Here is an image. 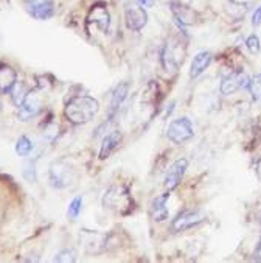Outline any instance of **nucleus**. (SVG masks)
<instances>
[{
	"mask_svg": "<svg viewBox=\"0 0 261 263\" xmlns=\"http://www.w3.org/2000/svg\"><path fill=\"white\" fill-rule=\"evenodd\" d=\"M98 111H99V104L93 97L76 95L66 103L64 116L73 125H84L93 120Z\"/></svg>",
	"mask_w": 261,
	"mask_h": 263,
	"instance_id": "obj_1",
	"label": "nucleus"
},
{
	"mask_svg": "<svg viewBox=\"0 0 261 263\" xmlns=\"http://www.w3.org/2000/svg\"><path fill=\"white\" fill-rule=\"evenodd\" d=\"M103 205L120 215H128L132 212L134 201L125 185H112L103 196Z\"/></svg>",
	"mask_w": 261,
	"mask_h": 263,
	"instance_id": "obj_2",
	"label": "nucleus"
},
{
	"mask_svg": "<svg viewBox=\"0 0 261 263\" xmlns=\"http://www.w3.org/2000/svg\"><path fill=\"white\" fill-rule=\"evenodd\" d=\"M76 170L69 164L67 159H58L50 165L48 170V179L50 185L53 189H67L75 184L76 181Z\"/></svg>",
	"mask_w": 261,
	"mask_h": 263,
	"instance_id": "obj_3",
	"label": "nucleus"
},
{
	"mask_svg": "<svg viewBox=\"0 0 261 263\" xmlns=\"http://www.w3.org/2000/svg\"><path fill=\"white\" fill-rule=\"evenodd\" d=\"M187 45L180 37H171L167 41L162 51V63L167 70H177L184 64Z\"/></svg>",
	"mask_w": 261,
	"mask_h": 263,
	"instance_id": "obj_4",
	"label": "nucleus"
},
{
	"mask_svg": "<svg viewBox=\"0 0 261 263\" xmlns=\"http://www.w3.org/2000/svg\"><path fill=\"white\" fill-rule=\"evenodd\" d=\"M205 221V214L199 209H185L177 214V217L171 223V229L174 232H184L191 228L199 226Z\"/></svg>",
	"mask_w": 261,
	"mask_h": 263,
	"instance_id": "obj_5",
	"label": "nucleus"
},
{
	"mask_svg": "<svg viewBox=\"0 0 261 263\" xmlns=\"http://www.w3.org/2000/svg\"><path fill=\"white\" fill-rule=\"evenodd\" d=\"M193 136H194L193 123L187 117H180V119L173 120L168 126V131H167V137L176 145H180V143L190 140Z\"/></svg>",
	"mask_w": 261,
	"mask_h": 263,
	"instance_id": "obj_6",
	"label": "nucleus"
},
{
	"mask_svg": "<svg viewBox=\"0 0 261 263\" xmlns=\"http://www.w3.org/2000/svg\"><path fill=\"white\" fill-rule=\"evenodd\" d=\"M79 241L87 254H101L108 246V235L98 231L83 229L79 232Z\"/></svg>",
	"mask_w": 261,
	"mask_h": 263,
	"instance_id": "obj_7",
	"label": "nucleus"
},
{
	"mask_svg": "<svg viewBox=\"0 0 261 263\" xmlns=\"http://www.w3.org/2000/svg\"><path fill=\"white\" fill-rule=\"evenodd\" d=\"M125 19H126L128 28L132 31H140L148 24V14L145 8L137 2L125 4Z\"/></svg>",
	"mask_w": 261,
	"mask_h": 263,
	"instance_id": "obj_8",
	"label": "nucleus"
},
{
	"mask_svg": "<svg viewBox=\"0 0 261 263\" xmlns=\"http://www.w3.org/2000/svg\"><path fill=\"white\" fill-rule=\"evenodd\" d=\"M25 10L36 21H48L56 13L53 0H25Z\"/></svg>",
	"mask_w": 261,
	"mask_h": 263,
	"instance_id": "obj_9",
	"label": "nucleus"
},
{
	"mask_svg": "<svg viewBox=\"0 0 261 263\" xmlns=\"http://www.w3.org/2000/svg\"><path fill=\"white\" fill-rule=\"evenodd\" d=\"M249 81H250V78L244 72H241V70L232 72L230 75L224 77V80L221 81V87H219L221 93L232 95V93L238 92L239 89H247Z\"/></svg>",
	"mask_w": 261,
	"mask_h": 263,
	"instance_id": "obj_10",
	"label": "nucleus"
},
{
	"mask_svg": "<svg viewBox=\"0 0 261 263\" xmlns=\"http://www.w3.org/2000/svg\"><path fill=\"white\" fill-rule=\"evenodd\" d=\"M41 111H42V101H41V98H39L34 92H30V93L27 95L25 101L19 106L17 116H19V120L27 122V120H30V119H33V117H36V116H39Z\"/></svg>",
	"mask_w": 261,
	"mask_h": 263,
	"instance_id": "obj_11",
	"label": "nucleus"
},
{
	"mask_svg": "<svg viewBox=\"0 0 261 263\" xmlns=\"http://www.w3.org/2000/svg\"><path fill=\"white\" fill-rule=\"evenodd\" d=\"M187 168H188V161L187 159H177L171 165V168L168 170V173L165 176V190L167 192H173L180 184Z\"/></svg>",
	"mask_w": 261,
	"mask_h": 263,
	"instance_id": "obj_12",
	"label": "nucleus"
},
{
	"mask_svg": "<svg viewBox=\"0 0 261 263\" xmlns=\"http://www.w3.org/2000/svg\"><path fill=\"white\" fill-rule=\"evenodd\" d=\"M128 93H129V84L128 83H120L115 87V90L112 93V100H111V108H109V119H108V122H112L114 117L118 114V109L122 108V104L125 103Z\"/></svg>",
	"mask_w": 261,
	"mask_h": 263,
	"instance_id": "obj_13",
	"label": "nucleus"
},
{
	"mask_svg": "<svg viewBox=\"0 0 261 263\" xmlns=\"http://www.w3.org/2000/svg\"><path fill=\"white\" fill-rule=\"evenodd\" d=\"M16 83H17L16 70L5 63H0V92L10 93Z\"/></svg>",
	"mask_w": 261,
	"mask_h": 263,
	"instance_id": "obj_14",
	"label": "nucleus"
},
{
	"mask_svg": "<svg viewBox=\"0 0 261 263\" xmlns=\"http://www.w3.org/2000/svg\"><path fill=\"white\" fill-rule=\"evenodd\" d=\"M122 143V133L120 131H112L109 133L106 137L103 139L101 148H99V159L104 161L118 148V145Z\"/></svg>",
	"mask_w": 261,
	"mask_h": 263,
	"instance_id": "obj_15",
	"label": "nucleus"
},
{
	"mask_svg": "<svg viewBox=\"0 0 261 263\" xmlns=\"http://www.w3.org/2000/svg\"><path fill=\"white\" fill-rule=\"evenodd\" d=\"M89 21L96 24L104 33L109 31V27H111V16H109V11L104 5H95L92 10H90V14H89Z\"/></svg>",
	"mask_w": 261,
	"mask_h": 263,
	"instance_id": "obj_16",
	"label": "nucleus"
},
{
	"mask_svg": "<svg viewBox=\"0 0 261 263\" xmlns=\"http://www.w3.org/2000/svg\"><path fill=\"white\" fill-rule=\"evenodd\" d=\"M213 57L210 51H199V53L193 58L191 61V67H190V77L191 78H197L200 73L205 72V69L210 66Z\"/></svg>",
	"mask_w": 261,
	"mask_h": 263,
	"instance_id": "obj_17",
	"label": "nucleus"
},
{
	"mask_svg": "<svg viewBox=\"0 0 261 263\" xmlns=\"http://www.w3.org/2000/svg\"><path fill=\"white\" fill-rule=\"evenodd\" d=\"M168 198H170V192H165L164 195L157 196L152 201L151 210H152V217L155 221H164L168 218V209H167Z\"/></svg>",
	"mask_w": 261,
	"mask_h": 263,
	"instance_id": "obj_18",
	"label": "nucleus"
},
{
	"mask_svg": "<svg viewBox=\"0 0 261 263\" xmlns=\"http://www.w3.org/2000/svg\"><path fill=\"white\" fill-rule=\"evenodd\" d=\"M173 13H174V19L177 22L179 27L182 25H190L193 24V16L194 13L188 8V7H184V5H174L173 7Z\"/></svg>",
	"mask_w": 261,
	"mask_h": 263,
	"instance_id": "obj_19",
	"label": "nucleus"
},
{
	"mask_svg": "<svg viewBox=\"0 0 261 263\" xmlns=\"http://www.w3.org/2000/svg\"><path fill=\"white\" fill-rule=\"evenodd\" d=\"M28 93H30V90H28L27 84H25V83H22V81H17V83L14 84V87L11 89V92H10L11 100H13V103L16 104L17 108H19L21 104L25 101V98H27V95H28Z\"/></svg>",
	"mask_w": 261,
	"mask_h": 263,
	"instance_id": "obj_20",
	"label": "nucleus"
},
{
	"mask_svg": "<svg viewBox=\"0 0 261 263\" xmlns=\"http://www.w3.org/2000/svg\"><path fill=\"white\" fill-rule=\"evenodd\" d=\"M14 149H16V154H17V156L27 157V156L34 149V143H33L27 136H21V137L17 139V142H16Z\"/></svg>",
	"mask_w": 261,
	"mask_h": 263,
	"instance_id": "obj_21",
	"label": "nucleus"
},
{
	"mask_svg": "<svg viewBox=\"0 0 261 263\" xmlns=\"http://www.w3.org/2000/svg\"><path fill=\"white\" fill-rule=\"evenodd\" d=\"M76 251L73 248H66V249H61L59 252L55 254L53 257V261H58V263H73L76 261Z\"/></svg>",
	"mask_w": 261,
	"mask_h": 263,
	"instance_id": "obj_22",
	"label": "nucleus"
},
{
	"mask_svg": "<svg viewBox=\"0 0 261 263\" xmlns=\"http://www.w3.org/2000/svg\"><path fill=\"white\" fill-rule=\"evenodd\" d=\"M247 89H249V92H250V95H252V98L255 101H261V73L250 78V81L247 84Z\"/></svg>",
	"mask_w": 261,
	"mask_h": 263,
	"instance_id": "obj_23",
	"label": "nucleus"
},
{
	"mask_svg": "<svg viewBox=\"0 0 261 263\" xmlns=\"http://www.w3.org/2000/svg\"><path fill=\"white\" fill-rule=\"evenodd\" d=\"M81 210H83V196H76V198H73V199L70 201V204H69L67 217H69L72 221H75V220L79 217Z\"/></svg>",
	"mask_w": 261,
	"mask_h": 263,
	"instance_id": "obj_24",
	"label": "nucleus"
},
{
	"mask_svg": "<svg viewBox=\"0 0 261 263\" xmlns=\"http://www.w3.org/2000/svg\"><path fill=\"white\" fill-rule=\"evenodd\" d=\"M246 45H247V48H249V51L252 55H258L259 53V50H261V44H259V39H258V36L253 33V34H250L247 39H246Z\"/></svg>",
	"mask_w": 261,
	"mask_h": 263,
	"instance_id": "obj_25",
	"label": "nucleus"
},
{
	"mask_svg": "<svg viewBox=\"0 0 261 263\" xmlns=\"http://www.w3.org/2000/svg\"><path fill=\"white\" fill-rule=\"evenodd\" d=\"M24 176L27 181L34 182L36 181V168H34V161H28L24 168Z\"/></svg>",
	"mask_w": 261,
	"mask_h": 263,
	"instance_id": "obj_26",
	"label": "nucleus"
},
{
	"mask_svg": "<svg viewBox=\"0 0 261 263\" xmlns=\"http://www.w3.org/2000/svg\"><path fill=\"white\" fill-rule=\"evenodd\" d=\"M252 25H253V27L261 25V5L255 10V13H253V16H252Z\"/></svg>",
	"mask_w": 261,
	"mask_h": 263,
	"instance_id": "obj_27",
	"label": "nucleus"
},
{
	"mask_svg": "<svg viewBox=\"0 0 261 263\" xmlns=\"http://www.w3.org/2000/svg\"><path fill=\"white\" fill-rule=\"evenodd\" d=\"M253 260L261 261V237H259V240H258V243H256V246H255V251H253Z\"/></svg>",
	"mask_w": 261,
	"mask_h": 263,
	"instance_id": "obj_28",
	"label": "nucleus"
},
{
	"mask_svg": "<svg viewBox=\"0 0 261 263\" xmlns=\"http://www.w3.org/2000/svg\"><path fill=\"white\" fill-rule=\"evenodd\" d=\"M137 4H140L142 7H152L154 0H135Z\"/></svg>",
	"mask_w": 261,
	"mask_h": 263,
	"instance_id": "obj_29",
	"label": "nucleus"
},
{
	"mask_svg": "<svg viewBox=\"0 0 261 263\" xmlns=\"http://www.w3.org/2000/svg\"><path fill=\"white\" fill-rule=\"evenodd\" d=\"M255 172H256V176H258V179L261 181V159L256 162V165H255Z\"/></svg>",
	"mask_w": 261,
	"mask_h": 263,
	"instance_id": "obj_30",
	"label": "nucleus"
},
{
	"mask_svg": "<svg viewBox=\"0 0 261 263\" xmlns=\"http://www.w3.org/2000/svg\"><path fill=\"white\" fill-rule=\"evenodd\" d=\"M259 221H261V218H259Z\"/></svg>",
	"mask_w": 261,
	"mask_h": 263,
	"instance_id": "obj_31",
	"label": "nucleus"
}]
</instances>
